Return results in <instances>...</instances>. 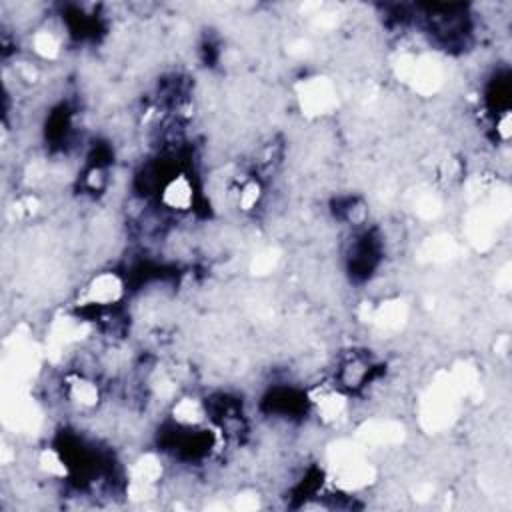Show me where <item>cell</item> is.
I'll return each instance as SVG.
<instances>
[{
    "label": "cell",
    "instance_id": "cell-1",
    "mask_svg": "<svg viewBox=\"0 0 512 512\" xmlns=\"http://www.w3.org/2000/svg\"><path fill=\"white\" fill-rule=\"evenodd\" d=\"M128 284L122 274L114 270H102L94 272L80 288L78 292V308L90 310V312H106L114 310L126 296Z\"/></svg>",
    "mask_w": 512,
    "mask_h": 512
},
{
    "label": "cell",
    "instance_id": "cell-2",
    "mask_svg": "<svg viewBox=\"0 0 512 512\" xmlns=\"http://www.w3.org/2000/svg\"><path fill=\"white\" fill-rule=\"evenodd\" d=\"M198 200V190L192 180V176L184 170L172 172L162 186L158 188V202L166 212H172L176 216L188 214L194 210Z\"/></svg>",
    "mask_w": 512,
    "mask_h": 512
},
{
    "label": "cell",
    "instance_id": "cell-3",
    "mask_svg": "<svg viewBox=\"0 0 512 512\" xmlns=\"http://www.w3.org/2000/svg\"><path fill=\"white\" fill-rule=\"evenodd\" d=\"M30 50L40 60H56L62 54V36L48 26H40L30 36Z\"/></svg>",
    "mask_w": 512,
    "mask_h": 512
}]
</instances>
